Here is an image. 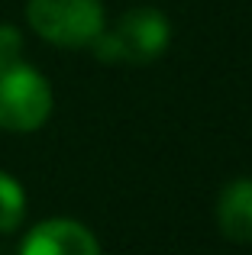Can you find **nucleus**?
Listing matches in <instances>:
<instances>
[{"label": "nucleus", "mask_w": 252, "mask_h": 255, "mask_svg": "<svg viewBox=\"0 0 252 255\" xmlns=\"http://www.w3.org/2000/svg\"><path fill=\"white\" fill-rule=\"evenodd\" d=\"M52 113V87L23 58H0V129L32 132Z\"/></svg>", "instance_id": "f257e3e1"}, {"label": "nucleus", "mask_w": 252, "mask_h": 255, "mask_svg": "<svg viewBox=\"0 0 252 255\" xmlns=\"http://www.w3.org/2000/svg\"><path fill=\"white\" fill-rule=\"evenodd\" d=\"M168 39H171L168 16L152 10V6H139V10L126 13L117 23V29H101V36L91 42V52L101 62L145 65L162 55Z\"/></svg>", "instance_id": "f03ea898"}, {"label": "nucleus", "mask_w": 252, "mask_h": 255, "mask_svg": "<svg viewBox=\"0 0 252 255\" xmlns=\"http://www.w3.org/2000/svg\"><path fill=\"white\" fill-rule=\"evenodd\" d=\"M26 19L45 42L81 49L101 36L104 6L101 0H29Z\"/></svg>", "instance_id": "7ed1b4c3"}, {"label": "nucleus", "mask_w": 252, "mask_h": 255, "mask_svg": "<svg viewBox=\"0 0 252 255\" xmlns=\"http://www.w3.org/2000/svg\"><path fill=\"white\" fill-rule=\"evenodd\" d=\"M19 255H101L94 233L75 220H45L26 233Z\"/></svg>", "instance_id": "20e7f679"}, {"label": "nucleus", "mask_w": 252, "mask_h": 255, "mask_svg": "<svg viewBox=\"0 0 252 255\" xmlns=\"http://www.w3.org/2000/svg\"><path fill=\"white\" fill-rule=\"evenodd\" d=\"M217 226L230 243H252V178H236L220 191Z\"/></svg>", "instance_id": "39448f33"}, {"label": "nucleus", "mask_w": 252, "mask_h": 255, "mask_svg": "<svg viewBox=\"0 0 252 255\" xmlns=\"http://www.w3.org/2000/svg\"><path fill=\"white\" fill-rule=\"evenodd\" d=\"M26 217V191L13 174L0 171V233H13Z\"/></svg>", "instance_id": "423d86ee"}, {"label": "nucleus", "mask_w": 252, "mask_h": 255, "mask_svg": "<svg viewBox=\"0 0 252 255\" xmlns=\"http://www.w3.org/2000/svg\"><path fill=\"white\" fill-rule=\"evenodd\" d=\"M19 29L0 23V58H19Z\"/></svg>", "instance_id": "0eeeda50"}]
</instances>
